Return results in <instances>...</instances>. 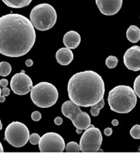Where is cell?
<instances>
[{
    "instance_id": "obj_1",
    "label": "cell",
    "mask_w": 140,
    "mask_h": 157,
    "mask_svg": "<svg viewBox=\"0 0 140 157\" xmlns=\"http://www.w3.org/2000/svg\"><path fill=\"white\" fill-rule=\"evenodd\" d=\"M36 40L31 21L20 14H8L0 17V53L9 57L26 55Z\"/></svg>"
},
{
    "instance_id": "obj_2",
    "label": "cell",
    "mask_w": 140,
    "mask_h": 157,
    "mask_svg": "<svg viewBox=\"0 0 140 157\" xmlns=\"http://www.w3.org/2000/svg\"><path fill=\"white\" fill-rule=\"evenodd\" d=\"M105 86L101 75L95 71H85L75 74L68 83L70 100L79 106L89 107L104 98Z\"/></svg>"
},
{
    "instance_id": "obj_3",
    "label": "cell",
    "mask_w": 140,
    "mask_h": 157,
    "mask_svg": "<svg viewBox=\"0 0 140 157\" xmlns=\"http://www.w3.org/2000/svg\"><path fill=\"white\" fill-rule=\"evenodd\" d=\"M107 101L112 111L125 114L135 108L137 103V96L130 86L119 85L109 92Z\"/></svg>"
},
{
    "instance_id": "obj_4",
    "label": "cell",
    "mask_w": 140,
    "mask_h": 157,
    "mask_svg": "<svg viewBox=\"0 0 140 157\" xmlns=\"http://www.w3.org/2000/svg\"><path fill=\"white\" fill-rule=\"evenodd\" d=\"M57 20V14L54 7L47 3L39 4L32 9L30 21L35 28L41 31L51 29Z\"/></svg>"
},
{
    "instance_id": "obj_5",
    "label": "cell",
    "mask_w": 140,
    "mask_h": 157,
    "mask_svg": "<svg viewBox=\"0 0 140 157\" xmlns=\"http://www.w3.org/2000/svg\"><path fill=\"white\" fill-rule=\"evenodd\" d=\"M32 102L40 108H49L57 102L59 93L54 85L48 82H41L30 90Z\"/></svg>"
},
{
    "instance_id": "obj_6",
    "label": "cell",
    "mask_w": 140,
    "mask_h": 157,
    "mask_svg": "<svg viewBox=\"0 0 140 157\" xmlns=\"http://www.w3.org/2000/svg\"><path fill=\"white\" fill-rule=\"evenodd\" d=\"M61 110L62 115L72 121L76 129L86 130L91 124V118L88 113L82 111L79 105L72 100L66 101L62 105Z\"/></svg>"
},
{
    "instance_id": "obj_7",
    "label": "cell",
    "mask_w": 140,
    "mask_h": 157,
    "mask_svg": "<svg viewBox=\"0 0 140 157\" xmlns=\"http://www.w3.org/2000/svg\"><path fill=\"white\" fill-rule=\"evenodd\" d=\"M30 133L25 124L19 121H13L6 128L5 131V140L12 147H22L29 140Z\"/></svg>"
},
{
    "instance_id": "obj_8",
    "label": "cell",
    "mask_w": 140,
    "mask_h": 157,
    "mask_svg": "<svg viewBox=\"0 0 140 157\" xmlns=\"http://www.w3.org/2000/svg\"><path fill=\"white\" fill-rule=\"evenodd\" d=\"M102 140L101 131L92 124H90L83 133L80 140V151L83 153L98 152L101 148Z\"/></svg>"
},
{
    "instance_id": "obj_9",
    "label": "cell",
    "mask_w": 140,
    "mask_h": 157,
    "mask_svg": "<svg viewBox=\"0 0 140 157\" xmlns=\"http://www.w3.org/2000/svg\"><path fill=\"white\" fill-rule=\"evenodd\" d=\"M65 146V141L59 134L49 132L41 137L39 150L42 153H62Z\"/></svg>"
},
{
    "instance_id": "obj_10",
    "label": "cell",
    "mask_w": 140,
    "mask_h": 157,
    "mask_svg": "<svg viewBox=\"0 0 140 157\" xmlns=\"http://www.w3.org/2000/svg\"><path fill=\"white\" fill-rule=\"evenodd\" d=\"M11 88L17 95H26L33 88V82L25 73L15 74L11 79Z\"/></svg>"
},
{
    "instance_id": "obj_11",
    "label": "cell",
    "mask_w": 140,
    "mask_h": 157,
    "mask_svg": "<svg viewBox=\"0 0 140 157\" xmlns=\"http://www.w3.org/2000/svg\"><path fill=\"white\" fill-rule=\"evenodd\" d=\"M123 62L129 70L138 71L140 70V46H133L126 50L123 56Z\"/></svg>"
},
{
    "instance_id": "obj_12",
    "label": "cell",
    "mask_w": 140,
    "mask_h": 157,
    "mask_svg": "<svg viewBox=\"0 0 140 157\" xmlns=\"http://www.w3.org/2000/svg\"><path fill=\"white\" fill-rule=\"evenodd\" d=\"M98 9L103 14L114 15L120 10L123 0H95Z\"/></svg>"
},
{
    "instance_id": "obj_13",
    "label": "cell",
    "mask_w": 140,
    "mask_h": 157,
    "mask_svg": "<svg viewBox=\"0 0 140 157\" xmlns=\"http://www.w3.org/2000/svg\"><path fill=\"white\" fill-rule=\"evenodd\" d=\"M81 43V36L78 32L70 30L65 33L63 36V43L66 47L70 49H75Z\"/></svg>"
},
{
    "instance_id": "obj_14",
    "label": "cell",
    "mask_w": 140,
    "mask_h": 157,
    "mask_svg": "<svg viewBox=\"0 0 140 157\" xmlns=\"http://www.w3.org/2000/svg\"><path fill=\"white\" fill-rule=\"evenodd\" d=\"M73 52L69 48H61L56 52V59L61 65H68L73 60Z\"/></svg>"
},
{
    "instance_id": "obj_15",
    "label": "cell",
    "mask_w": 140,
    "mask_h": 157,
    "mask_svg": "<svg viewBox=\"0 0 140 157\" xmlns=\"http://www.w3.org/2000/svg\"><path fill=\"white\" fill-rule=\"evenodd\" d=\"M126 37L131 43L139 42L140 40V29L136 25H131L126 30Z\"/></svg>"
},
{
    "instance_id": "obj_16",
    "label": "cell",
    "mask_w": 140,
    "mask_h": 157,
    "mask_svg": "<svg viewBox=\"0 0 140 157\" xmlns=\"http://www.w3.org/2000/svg\"><path fill=\"white\" fill-rule=\"evenodd\" d=\"M2 2L9 7L20 9L30 5L32 0H2Z\"/></svg>"
},
{
    "instance_id": "obj_17",
    "label": "cell",
    "mask_w": 140,
    "mask_h": 157,
    "mask_svg": "<svg viewBox=\"0 0 140 157\" xmlns=\"http://www.w3.org/2000/svg\"><path fill=\"white\" fill-rule=\"evenodd\" d=\"M12 71V66L7 62H0V76L6 77L10 75Z\"/></svg>"
},
{
    "instance_id": "obj_18",
    "label": "cell",
    "mask_w": 140,
    "mask_h": 157,
    "mask_svg": "<svg viewBox=\"0 0 140 157\" xmlns=\"http://www.w3.org/2000/svg\"><path fill=\"white\" fill-rule=\"evenodd\" d=\"M104 105H105V103H104V98H103L99 102H98L97 104H95V105L91 106V109H90L91 114L93 116H98V115H99L100 111L104 108Z\"/></svg>"
},
{
    "instance_id": "obj_19",
    "label": "cell",
    "mask_w": 140,
    "mask_h": 157,
    "mask_svg": "<svg viewBox=\"0 0 140 157\" xmlns=\"http://www.w3.org/2000/svg\"><path fill=\"white\" fill-rule=\"evenodd\" d=\"M66 151L69 153H78L80 152V146L76 142H70L65 147Z\"/></svg>"
},
{
    "instance_id": "obj_20",
    "label": "cell",
    "mask_w": 140,
    "mask_h": 157,
    "mask_svg": "<svg viewBox=\"0 0 140 157\" xmlns=\"http://www.w3.org/2000/svg\"><path fill=\"white\" fill-rule=\"evenodd\" d=\"M105 63L108 68H114L118 64V59L114 56H110L106 59Z\"/></svg>"
},
{
    "instance_id": "obj_21",
    "label": "cell",
    "mask_w": 140,
    "mask_h": 157,
    "mask_svg": "<svg viewBox=\"0 0 140 157\" xmlns=\"http://www.w3.org/2000/svg\"><path fill=\"white\" fill-rule=\"evenodd\" d=\"M130 135L133 138L140 139V125L139 124H136L133 126L130 130Z\"/></svg>"
},
{
    "instance_id": "obj_22",
    "label": "cell",
    "mask_w": 140,
    "mask_h": 157,
    "mask_svg": "<svg viewBox=\"0 0 140 157\" xmlns=\"http://www.w3.org/2000/svg\"><path fill=\"white\" fill-rule=\"evenodd\" d=\"M133 90L136 93V96L140 98V75L135 79L133 84Z\"/></svg>"
},
{
    "instance_id": "obj_23",
    "label": "cell",
    "mask_w": 140,
    "mask_h": 157,
    "mask_svg": "<svg viewBox=\"0 0 140 157\" xmlns=\"http://www.w3.org/2000/svg\"><path fill=\"white\" fill-rule=\"evenodd\" d=\"M40 140H41V137L39 136V134H37V133H34V134H30V137H29V141L32 145H37V144H39Z\"/></svg>"
},
{
    "instance_id": "obj_24",
    "label": "cell",
    "mask_w": 140,
    "mask_h": 157,
    "mask_svg": "<svg viewBox=\"0 0 140 157\" xmlns=\"http://www.w3.org/2000/svg\"><path fill=\"white\" fill-rule=\"evenodd\" d=\"M31 119L34 121H38L41 119V114L38 111H35L32 113Z\"/></svg>"
},
{
    "instance_id": "obj_25",
    "label": "cell",
    "mask_w": 140,
    "mask_h": 157,
    "mask_svg": "<svg viewBox=\"0 0 140 157\" xmlns=\"http://www.w3.org/2000/svg\"><path fill=\"white\" fill-rule=\"evenodd\" d=\"M10 94V90L9 88L6 87H2V89L1 90V95L4 96V97H8V96Z\"/></svg>"
},
{
    "instance_id": "obj_26",
    "label": "cell",
    "mask_w": 140,
    "mask_h": 157,
    "mask_svg": "<svg viewBox=\"0 0 140 157\" xmlns=\"http://www.w3.org/2000/svg\"><path fill=\"white\" fill-rule=\"evenodd\" d=\"M9 85V81L7 79H1L0 80V86L2 87H6Z\"/></svg>"
},
{
    "instance_id": "obj_27",
    "label": "cell",
    "mask_w": 140,
    "mask_h": 157,
    "mask_svg": "<svg viewBox=\"0 0 140 157\" xmlns=\"http://www.w3.org/2000/svg\"><path fill=\"white\" fill-rule=\"evenodd\" d=\"M62 118L61 117H56V118L54 119V123L56 124V125H60V124H62Z\"/></svg>"
},
{
    "instance_id": "obj_28",
    "label": "cell",
    "mask_w": 140,
    "mask_h": 157,
    "mask_svg": "<svg viewBox=\"0 0 140 157\" xmlns=\"http://www.w3.org/2000/svg\"><path fill=\"white\" fill-rule=\"evenodd\" d=\"M112 132H113V131L110 128H107L104 129V134H105L106 136H110L112 134Z\"/></svg>"
},
{
    "instance_id": "obj_29",
    "label": "cell",
    "mask_w": 140,
    "mask_h": 157,
    "mask_svg": "<svg viewBox=\"0 0 140 157\" xmlns=\"http://www.w3.org/2000/svg\"><path fill=\"white\" fill-rule=\"evenodd\" d=\"M33 64H34V62L31 59H27L26 62H25V65H26L27 67L32 66V65H33Z\"/></svg>"
},
{
    "instance_id": "obj_30",
    "label": "cell",
    "mask_w": 140,
    "mask_h": 157,
    "mask_svg": "<svg viewBox=\"0 0 140 157\" xmlns=\"http://www.w3.org/2000/svg\"><path fill=\"white\" fill-rule=\"evenodd\" d=\"M111 123H112V124L114 126H117L119 124V121H118V120H117V119H114L112 121Z\"/></svg>"
},
{
    "instance_id": "obj_31",
    "label": "cell",
    "mask_w": 140,
    "mask_h": 157,
    "mask_svg": "<svg viewBox=\"0 0 140 157\" xmlns=\"http://www.w3.org/2000/svg\"><path fill=\"white\" fill-rule=\"evenodd\" d=\"M5 101H6V97L1 95V97H0V102H3Z\"/></svg>"
},
{
    "instance_id": "obj_32",
    "label": "cell",
    "mask_w": 140,
    "mask_h": 157,
    "mask_svg": "<svg viewBox=\"0 0 140 157\" xmlns=\"http://www.w3.org/2000/svg\"><path fill=\"white\" fill-rule=\"evenodd\" d=\"M2 152H4V149H3L1 142H0V153H2Z\"/></svg>"
},
{
    "instance_id": "obj_33",
    "label": "cell",
    "mask_w": 140,
    "mask_h": 157,
    "mask_svg": "<svg viewBox=\"0 0 140 157\" xmlns=\"http://www.w3.org/2000/svg\"><path fill=\"white\" fill-rule=\"evenodd\" d=\"M76 132L77 134H81L82 132V130H80V129H76Z\"/></svg>"
},
{
    "instance_id": "obj_34",
    "label": "cell",
    "mask_w": 140,
    "mask_h": 157,
    "mask_svg": "<svg viewBox=\"0 0 140 157\" xmlns=\"http://www.w3.org/2000/svg\"><path fill=\"white\" fill-rule=\"evenodd\" d=\"M2 124L1 120H0V130H2Z\"/></svg>"
},
{
    "instance_id": "obj_35",
    "label": "cell",
    "mask_w": 140,
    "mask_h": 157,
    "mask_svg": "<svg viewBox=\"0 0 140 157\" xmlns=\"http://www.w3.org/2000/svg\"><path fill=\"white\" fill-rule=\"evenodd\" d=\"M22 73H25V71H24V70H22Z\"/></svg>"
},
{
    "instance_id": "obj_36",
    "label": "cell",
    "mask_w": 140,
    "mask_h": 157,
    "mask_svg": "<svg viewBox=\"0 0 140 157\" xmlns=\"http://www.w3.org/2000/svg\"><path fill=\"white\" fill-rule=\"evenodd\" d=\"M0 97H1V88H0Z\"/></svg>"
}]
</instances>
